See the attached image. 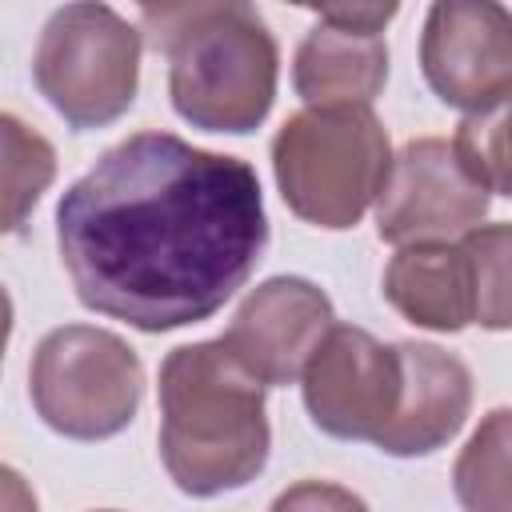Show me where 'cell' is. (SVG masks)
Returning a JSON list of instances; mask_svg holds the SVG:
<instances>
[{"instance_id": "1", "label": "cell", "mask_w": 512, "mask_h": 512, "mask_svg": "<svg viewBox=\"0 0 512 512\" xmlns=\"http://www.w3.org/2000/svg\"><path fill=\"white\" fill-rule=\"evenodd\" d=\"M56 248L84 308L140 332L204 324L268 248L260 176L240 156L136 132L68 184Z\"/></svg>"}, {"instance_id": "2", "label": "cell", "mask_w": 512, "mask_h": 512, "mask_svg": "<svg viewBox=\"0 0 512 512\" xmlns=\"http://www.w3.org/2000/svg\"><path fill=\"white\" fill-rule=\"evenodd\" d=\"M140 40L168 56V96L192 128L244 136L268 120L280 48L252 4H148L140 8Z\"/></svg>"}, {"instance_id": "3", "label": "cell", "mask_w": 512, "mask_h": 512, "mask_svg": "<svg viewBox=\"0 0 512 512\" xmlns=\"http://www.w3.org/2000/svg\"><path fill=\"white\" fill-rule=\"evenodd\" d=\"M272 428L264 384L220 340L180 344L160 364V460L184 496L208 500L256 480Z\"/></svg>"}, {"instance_id": "4", "label": "cell", "mask_w": 512, "mask_h": 512, "mask_svg": "<svg viewBox=\"0 0 512 512\" xmlns=\"http://www.w3.org/2000/svg\"><path fill=\"white\" fill-rule=\"evenodd\" d=\"M392 168V144L372 108H304L272 136L284 204L328 232L356 228Z\"/></svg>"}, {"instance_id": "5", "label": "cell", "mask_w": 512, "mask_h": 512, "mask_svg": "<svg viewBox=\"0 0 512 512\" xmlns=\"http://www.w3.org/2000/svg\"><path fill=\"white\" fill-rule=\"evenodd\" d=\"M140 28L108 4H64L48 16L32 80L68 128L88 132L120 120L140 84Z\"/></svg>"}, {"instance_id": "6", "label": "cell", "mask_w": 512, "mask_h": 512, "mask_svg": "<svg viewBox=\"0 0 512 512\" xmlns=\"http://www.w3.org/2000/svg\"><path fill=\"white\" fill-rule=\"evenodd\" d=\"M28 396L36 416L68 440H108L136 420L144 396V364L108 328L64 324L52 328L28 368Z\"/></svg>"}, {"instance_id": "7", "label": "cell", "mask_w": 512, "mask_h": 512, "mask_svg": "<svg viewBox=\"0 0 512 512\" xmlns=\"http://www.w3.org/2000/svg\"><path fill=\"white\" fill-rule=\"evenodd\" d=\"M508 224H480L452 244H408L384 268V300L416 328H508Z\"/></svg>"}, {"instance_id": "8", "label": "cell", "mask_w": 512, "mask_h": 512, "mask_svg": "<svg viewBox=\"0 0 512 512\" xmlns=\"http://www.w3.org/2000/svg\"><path fill=\"white\" fill-rule=\"evenodd\" d=\"M492 196L468 180L456 152L440 136H420L392 156L388 180L376 196V236L392 248L452 244L480 228Z\"/></svg>"}, {"instance_id": "9", "label": "cell", "mask_w": 512, "mask_h": 512, "mask_svg": "<svg viewBox=\"0 0 512 512\" xmlns=\"http://www.w3.org/2000/svg\"><path fill=\"white\" fill-rule=\"evenodd\" d=\"M420 72L428 88L468 112L508 108L512 96V16L496 0H440L424 16Z\"/></svg>"}, {"instance_id": "10", "label": "cell", "mask_w": 512, "mask_h": 512, "mask_svg": "<svg viewBox=\"0 0 512 512\" xmlns=\"http://www.w3.org/2000/svg\"><path fill=\"white\" fill-rule=\"evenodd\" d=\"M400 352L356 324H332L300 372L312 424L332 440H376L400 400Z\"/></svg>"}, {"instance_id": "11", "label": "cell", "mask_w": 512, "mask_h": 512, "mask_svg": "<svg viewBox=\"0 0 512 512\" xmlns=\"http://www.w3.org/2000/svg\"><path fill=\"white\" fill-rule=\"evenodd\" d=\"M332 324L336 312L324 288L304 276H272L240 300L220 344L252 380L264 388H284L300 380Z\"/></svg>"}, {"instance_id": "12", "label": "cell", "mask_w": 512, "mask_h": 512, "mask_svg": "<svg viewBox=\"0 0 512 512\" xmlns=\"http://www.w3.org/2000/svg\"><path fill=\"white\" fill-rule=\"evenodd\" d=\"M400 400L384 432L372 440L388 456H432L444 448L472 412V372L460 356L424 344L400 340Z\"/></svg>"}, {"instance_id": "13", "label": "cell", "mask_w": 512, "mask_h": 512, "mask_svg": "<svg viewBox=\"0 0 512 512\" xmlns=\"http://www.w3.org/2000/svg\"><path fill=\"white\" fill-rule=\"evenodd\" d=\"M388 80V44L316 20L292 56V88L308 108H372Z\"/></svg>"}, {"instance_id": "14", "label": "cell", "mask_w": 512, "mask_h": 512, "mask_svg": "<svg viewBox=\"0 0 512 512\" xmlns=\"http://www.w3.org/2000/svg\"><path fill=\"white\" fill-rule=\"evenodd\" d=\"M56 180V148L32 124L0 112V236L24 228Z\"/></svg>"}, {"instance_id": "15", "label": "cell", "mask_w": 512, "mask_h": 512, "mask_svg": "<svg viewBox=\"0 0 512 512\" xmlns=\"http://www.w3.org/2000/svg\"><path fill=\"white\" fill-rule=\"evenodd\" d=\"M508 448L512 412L492 408L452 468V488L464 512H508Z\"/></svg>"}, {"instance_id": "16", "label": "cell", "mask_w": 512, "mask_h": 512, "mask_svg": "<svg viewBox=\"0 0 512 512\" xmlns=\"http://www.w3.org/2000/svg\"><path fill=\"white\" fill-rule=\"evenodd\" d=\"M448 144L468 180H476L488 196H508V108L464 116Z\"/></svg>"}, {"instance_id": "17", "label": "cell", "mask_w": 512, "mask_h": 512, "mask_svg": "<svg viewBox=\"0 0 512 512\" xmlns=\"http://www.w3.org/2000/svg\"><path fill=\"white\" fill-rule=\"evenodd\" d=\"M268 512H368V504L332 480H300L292 488H284Z\"/></svg>"}, {"instance_id": "18", "label": "cell", "mask_w": 512, "mask_h": 512, "mask_svg": "<svg viewBox=\"0 0 512 512\" xmlns=\"http://www.w3.org/2000/svg\"><path fill=\"white\" fill-rule=\"evenodd\" d=\"M400 12V4H324L316 8V20L336 24V28H352V32H384V24Z\"/></svg>"}, {"instance_id": "19", "label": "cell", "mask_w": 512, "mask_h": 512, "mask_svg": "<svg viewBox=\"0 0 512 512\" xmlns=\"http://www.w3.org/2000/svg\"><path fill=\"white\" fill-rule=\"evenodd\" d=\"M0 512H40L32 484L8 464H0Z\"/></svg>"}, {"instance_id": "20", "label": "cell", "mask_w": 512, "mask_h": 512, "mask_svg": "<svg viewBox=\"0 0 512 512\" xmlns=\"http://www.w3.org/2000/svg\"><path fill=\"white\" fill-rule=\"evenodd\" d=\"M8 336H12V296H8V288L0 284V360H4Z\"/></svg>"}, {"instance_id": "21", "label": "cell", "mask_w": 512, "mask_h": 512, "mask_svg": "<svg viewBox=\"0 0 512 512\" xmlns=\"http://www.w3.org/2000/svg\"><path fill=\"white\" fill-rule=\"evenodd\" d=\"M96 512H116V508H96Z\"/></svg>"}]
</instances>
